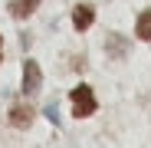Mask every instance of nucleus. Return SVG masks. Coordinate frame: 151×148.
Instances as JSON below:
<instances>
[{
  "mask_svg": "<svg viewBox=\"0 0 151 148\" xmlns=\"http://www.w3.org/2000/svg\"><path fill=\"white\" fill-rule=\"evenodd\" d=\"M69 99H72V115H76V118H86V115L95 112V92H92L89 86H76V89L69 92Z\"/></svg>",
  "mask_w": 151,
  "mask_h": 148,
  "instance_id": "nucleus-1",
  "label": "nucleus"
},
{
  "mask_svg": "<svg viewBox=\"0 0 151 148\" xmlns=\"http://www.w3.org/2000/svg\"><path fill=\"white\" fill-rule=\"evenodd\" d=\"M40 82H43V72H40L36 59H27V63H23V92L33 95V92L40 89Z\"/></svg>",
  "mask_w": 151,
  "mask_h": 148,
  "instance_id": "nucleus-2",
  "label": "nucleus"
},
{
  "mask_svg": "<svg viewBox=\"0 0 151 148\" xmlns=\"http://www.w3.org/2000/svg\"><path fill=\"white\" fill-rule=\"evenodd\" d=\"M92 20H95V10H92L89 4H79V7H76V10H72V27H76V30H79V33L92 27Z\"/></svg>",
  "mask_w": 151,
  "mask_h": 148,
  "instance_id": "nucleus-3",
  "label": "nucleus"
},
{
  "mask_svg": "<svg viewBox=\"0 0 151 148\" xmlns=\"http://www.w3.org/2000/svg\"><path fill=\"white\" fill-rule=\"evenodd\" d=\"M30 122H33V109H30V105H13V109H10V125L27 129Z\"/></svg>",
  "mask_w": 151,
  "mask_h": 148,
  "instance_id": "nucleus-4",
  "label": "nucleus"
},
{
  "mask_svg": "<svg viewBox=\"0 0 151 148\" xmlns=\"http://www.w3.org/2000/svg\"><path fill=\"white\" fill-rule=\"evenodd\" d=\"M36 7H40V0H10V13H13L17 20H27Z\"/></svg>",
  "mask_w": 151,
  "mask_h": 148,
  "instance_id": "nucleus-5",
  "label": "nucleus"
},
{
  "mask_svg": "<svg viewBox=\"0 0 151 148\" xmlns=\"http://www.w3.org/2000/svg\"><path fill=\"white\" fill-rule=\"evenodd\" d=\"M135 33H138V40H148V43H151V10H145V13L138 17Z\"/></svg>",
  "mask_w": 151,
  "mask_h": 148,
  "instance_id": "nucleus-6",
  "label": "nucleus"
},
{
  "mask_svg": "<svg viewBox=\"0 0 151 148\" xmlns=\"http://www.w3.org/2000/svg\"><path fill=\"white\" fill-rule=\"evenodd\" d=\"M109 53H115V56L122 53V56H125V53H128V46H125V40H118V36H109Z\"/></svg>",
  "mask_w": 151,
  "mask_h": 148,
  "instance_id": "nucleus-7",
  "label": "nucleus"
},
{
  "mask_svg": "<svg viewBox=\"0 0 151 148\" xmlns=\"http://www.w3.org/2000/svg\"><path fill=\"white\" fill-rule=\"evenodd\" d=\"M0 43H4V36H0ZM0 59H4V56H0Z\"/></svg>",
  "mask_w": 151,
  "mask_h": 148,
  "instance_id": "nucleus-8",
  "label": "nucleus"
}]
</instances>
